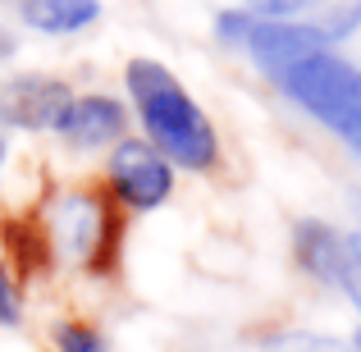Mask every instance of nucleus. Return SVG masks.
<instances>
[{
    "mask_svg": "<svg viewBox=\"0 0 361 352\" xmlns=\"http://www.w3.org/2000/svg\"><path fill=\"white\" fill-rule=\"evenodd\" d=\"M0 5H5V0H0Z\"/></svg>",
    "mask_w": 361,
    "mask_h": 352,
    "instance_id": "obj_19",
    "label": "nucleus"
},
{
    "mask_svg": "<svg viewBox=\"0 0 361 352\" xmlns=\"http://www.w3.org/2000/svg\"><path fill=\"white\" fill-rule=\"evenodd\" d=\"M0 160H5V142H0Z\"/></svg>",
    "mask_w": 361,
    "mask_h": 352,
    "instance_id": "obj_18",
    "label": "nucleus"
},
{
    "mask_svg": "<svg viewBox=\"0 0 361 352\" xmlns=\"http://www.w3.org/2000/svg\"><path fill=\"white\" fill-rule=\"evenodd\" d=\"M128 97L147 128V147H156L178 169H211L220 160V138L206 110L188 97V87L160 60H128L123 69Z\"/></svg>",
    "mask_w": 361,
    "mask_h": 352,
    "instance_id": "obj_1",
    "label": "nucleus"
},
{
    "mask_svg": "<svg viewBox=\"0 0 361 352\" xmlns=\"http://www.w3.org/2000/svg\"><path fill=\"white\" fill-rule=\"evenodd\" d=\"M123 123H128V110H123L115 97L87 92V97H73L69 106H64L55 133H60L73 151H97V147H110V142L123 138Z\"/></svg>",
    "mask_w": 361,
    "mask_h": 352,
    "instance_id": "obj_8",
    "label": "nucleus"
},
{
    "mask_svg": "<svg viewBox=\"0 0 361 352\" xmlns=\"http://www.w3.org/2000/svg\"><path fill=\"white\" fill-rule=\"evenodd\" d=\"M106 178H110V193H115L128 211H156V206H165L169 193H174V165H169L156 147H147V142H137V138L115 142Z\"/></svg>",
    "mask_w": 361,
    "mask_h": 352,
    "instance_id": "obj_3",
    "label": "nucleus"
},
{
    "mask_svg": "<svg viewBox=\"0 0 361 352\" xmlns=\"http://www.w3.org/2000/svg\"><path fill=\"white\" fill-rule=\"evenodd\" d=\"M252 23H256V18L247 14V9H224V14L215 18V32H220L224 46H243L247 32H252Z\"/></svg>",
    "mask_w": 361,
    "mask_h": 352,
    "instance_id": "obj_14",
    "label": "nucleus"
},
{
    "mask_svg": "<svg viewBox=\"0 0 361 352\" xmlns=\"http://www.w3.org/2000/svg\"><path fill=\"white\" fill-rule=\"evenodd\" d=\"M110 233H115V224H110V211H106L101 197L64 193L60 202H55V243H60L73 261H82L87 270H106V261H110L106 238Z\"/></svg>",
    "mask_w": 361,
    "mask_h": 352,
    "instance_id": "obj_5",
    "label": "nucleus"
},
{
    "mask_svg": "<svg viewBox=\"0 0 361 352\" xmlns=\"http://www.w3.org/2000/svg\"><path fill=\"white\" fill-rule=\"evenodd\" d=\"M361 23V0H348V5H338V9H329L325 18H320V32H325V42H338V37H348L353 28Z\"/></svg>",
    "mask_w": 361,
    "mask_h": 352,
    "instance_id": "obj_13",
    "label": "nucleus"
},
{
    "mask_svg": "<svg viewBox=\"0 0 361 352\" xmlns=\"http://www.w3.org/2000/svg\"><path fill=\"white\" fill-rule=\"evenodd\" d=\"M55 352H106V339H101L92 325H60Z\"/></svg>",
    "mask_w": 361,
    "mask_h": 352,
    "instance_id": "obj_12",
    "label": "nucleus"
},
{
    "mask_svg": "<svg viewBox=\"0 0 361 352\" xmlns=\"http://www.w3.org/2000/svg\"><path fill=\"white\" fill-rule=\"evenodd\" d=\"M274 83L316 123H325L348 151L361 156V69L357 64H348L334 51H316L307 60H298L293 69H283Z\"/></svg>",
    "mask_w": 361,
    "mask_h": 352,
    "instance_id": "obj_2",
    "label": "nucleus"
},
{
    "mask_svg": "<svg viewBox=\"0 0 361 352\" xmlns=\"http://www.w3.org/2000/svg\"><path fill=\"white\" fill-rule=\"evenodd\" d=\"M243 51L252 55L270 78H279V73L293 69L298 60H307V55H316V51H329V42L316 23H265V18H256L247 42H243Z\"/></svg>",
    "mask_w": 361,
    "mask_h": 352,
    "instance_id": "obj_7",
    "label": "nucleus"
},
{
    "mask_svg": "<svg viewBox=\"0 0 361 352\" xmlns=\"http://www.w3.org/2000/svg\"><path fill=\"white\" fill-rule=\"evenodd\" d=\"M293 247H298V261L311 279L338 289L361 311V256L348 243V233H338L334 224H320V220H302L298 233H293Z\"/></svg>",
    "mask_w": 361,
    "mask_h": 352,
    "instance_id": "obj_4",
    "label": "nucleus"
},
{
    "mask_svg": "<svg viewBox=\"0 0 361 352\" xmlns=\"http://www.w3.org/2000/svg\"><path fill=\"white\" fill-rule=\"evenodd\" d=\"M18 320H23V302H18L14 279H9L5 265H0V325H18Z\"/></svg>",
    "mask_w": 361,
    "mask_h": 352,
    "instance_id": "obj_15",
    "label": "nucleus"
},
{
    "mask_svg": "<svg viewBox=\"0 0 361 352\" xmlns=\"http://www.w3.org/2000/svg\"><path fill=\"white\" fill-rule=\"evenodd\" d=\"M348 243H353V247H357V256H361V229H357V233H348Z\"/></svg>",
    "mask_w": 361,
    "mask_h": 352,
    "instance_id": "obj_16",
    "label": "nucleus"
},
{
    "mask_svg": "<svg viewBox=\"0 0 361 352\" xmlns=\"http://www.w3.org/2000/svg\"><path fill=\"white\" fill-rule=\"evenodd\" d=\"M73 101L69 83L46 78V73H18L0 87V119L14 123V128H55L64 115V106Z\"/></svg>",
    "mask_w": 361,
    "mask_h": 352,
    "instance_id": "obj_6",
    "label": "nucleus"
},
{
    "mask_svg": "<svg viewBox=\"0 0 361 352\" xmlns=\"http://www.w3.org/2000/svg\"><path fill=\"white\" fill-rule=\"evenodd\" d=\"M353 352H361V329H357V334H353Z\"/></svg>",
    "mask_w": 361,
    "mask_h": 352,
    "instance_id": "obj_17",
    "label": "nucleus"
},
{
    "mask_svg": "<svg viewBox=\"0 0 361 352\" xmlns=\"http://www.w3.org/2000/svg\"><path fill=\"white\" fill-rule=\"evenodd\" d=\"M265 352H353V344L329 334H311V329H279L261 344Z\"/></svg>",
    "mask_w": 361,
    "mask_h": 352,
    "instance_id": "obj_10",
    "label": "nucleus"
},
{
    "mask_svg": "<svg viewBox=\"0 0 361 352\" xmlns=\"http://www.w3.org/2000/svg\"><path fill=\"white\" fill-rule=\"evenodd\" d=\"M18 18L32 32L46 37H69L82 32L101 18V0H18Z\"/></svg>",
    "mask_w": 361,
    "mask_h": 352,
    "instance_id": "obj_9",
    "label": "nucleus"
},
{
    "mask_svg": "<svg viewBox=\"0 0 361 352\" xmlns=\"http://www.w3.org/2000/svg\"><path fill=\"white\" fill-rule=\"evenodd\" d=\"M320 0H243V9L252 18H265V23H298V14H307Z\"/></svg>",
    "mask_w": 361,
    "mask_h": 352,
    "instance_id": "obj_11",
    "label": "nucleus"
}]
</instances>
